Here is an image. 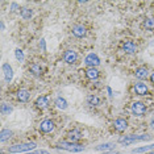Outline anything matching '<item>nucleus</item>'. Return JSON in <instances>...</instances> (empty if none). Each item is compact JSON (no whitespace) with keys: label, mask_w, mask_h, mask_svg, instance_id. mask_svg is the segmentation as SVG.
Here are the masks:
<instances>
[{"label":"nucleus","mask_w":154,"mask_h":154,"mask_svg":"<svg viewBox=\"0 0 154 154\" xmlns=\"http://www.w3.org/2000/svg\"><path fill=\"white\" fill-rule=\"evenodd\" d=\"M36 148V143L28 142V143H19V145H13L11 148H8L9 153H21V152H28Z\"/></svg>","instance_id":"f257e3e1"},{"label":"nucleus","mask_w":154,"mask_h":154,"mask_svg":"<svg viewBox=\"0 0 154 154\" xmlns=\"http://www.w3.org/2000/svg\"><path fill=\"white\" fill-rule=\"evenodd\" d=\"M152 138V136L149 134H142V136H134V134H131V136H125V137H121L119 141L122 142V143H131V142H136V141H149Z\"/></svg>","instance_id":"f03ea898"},{"label":"nucleus","mask_w":154,"mask_h":154,"mask_svg":"<svg viewBox=\"0 0 154 154\" xmlns=\"http://www.w3.org/2000/svg\"><path fill=\"white\" fill-rule=\"evenodd\" d=\"M58 148L59 149H63V150H67V152H82L83 149H85V146L83 145H76V143H67V142H62V143H59L58 145Z\"/></svg>","instance_id":"7ed1b4c3"},{"label":"nucleus","mask_w":154,"mask_h":154,"mask_svg":"<svg viewBox=\"0 0 154 154\" xmlns=\"http://www.w3.org/2000/svg\"><path fill=\"white\" fill-rule=\"evenodd\" d=\"M145 112H146V107L141 101H134V103L132 104V113L134 115V116H143Z\"/></svg>","instance_id":"20e7f679"},{"label":"nucleus","mask_w":154,"mask_h":154,"mask_svg":"<svg viewBox=\"0 0 154 154\" xmlns=\"http://www.w3.org/2000/svg\"><path fill=\"white\" fill-rule=\"evenodd\" d=\"M85 63H86L87 66H90V67H95V66H97V65L100 63V59L97 58V55H96V54L91 53V54H88V55L86 57Z\"/></svg>","instance_id":"39448f33"},{"label":"nucleus","mask_w":154,"mask_h":154,"mask_svg":"<svg viewBox=\"0 0 154 154\" xmlns=\"http://www.w3.org/2000/svg\"><path fill=\"white\" fill-rule=\"evenodd\" d=\"M122 50L128 54H133L137 51V45L133 42V41H127V42H124V45H122Z\"/></svg>","instance_id":"423d86ee"},{"label":"nucleus","mask_w":154,"mask_h":154,"mask_svg":"<svg viewBox=\"0 0 154 154\" xmlns=\"http://www.w3.org/2000/svg\"><path fill=\"white\" fill-rule=\"evenodd\" d=\"M76 58H78V55H76V53L74 50H66L65 54H63V59L65 62H67V63H75Z\"/></svg>","instance_id":"0eeeda50"},{"label":"nucleus","mask_w":154,"mask_h":154,"mask_svg":"<svg viewBox=\"0 0 154 154\" xmlns=\"http://www.w3.org/2000/svg\"><path fill=\"white\" fill-rule=\"evenodd\" d=\"M40 129H41V132H44V133L51 132L54 129V122L51 120H44L40 125Z\"/></svg>","instance_id":"6e6552de"},{"label":"nucleus","mask_w":154,"mask_h":154,"mask_svg":"<svg viewBox=\"0 0 154 154\" xmlns=\"http://www.w3.org/2000/svg\"><path fill=\"white\" fill-rule=\"evenodd\" d=\"M113 125L117 132H124L125 129L128 128V122H127V120H124V119H117V120H115Z\"/></svg>","instance_id":"1a4fd4ad"},{"label":"nucleus","mask_w":154,"mask_h":154,"mask_svg":"<svg viewBox=\"0 0 154 154\" xmlns=\"http://www.w3.org/2000/svg\"><path fill=\"white\" fill-rule=\"evenodd\" d=\"M72 33H74V36L76 37H83V36H86V28L83 26V25H74L72 26Z\"/></svg>","instance_id":"9d476101"},{"label":"nucleus","mask_w":154,"mask_h":154,"mask_svg":"<svg viewBox=\"0 0 154 154\" xmlns=\"http://www.w3.org/2000/svg\"><path fill=\"white\" fill-rule=\"evenodd\" d=\"M3 71H4V75H5V80H7V82H11V79L13 76L12 67L8 63H4V65H3Z\"/></svg>","instance_id":"9b49d317"},{"label":"nucleus","mask_w":154,"mask_h":154,"mask_svg":"<svg viewBox=\"0 0 154 154\" xmlns=\"http://www.w3.org/2000/svg\"><path fill=\"white\" fill-rule=\"evenodd\" d=\"M134 92L137 94V95H146L148 87H146V85H143V83H137V85L134 86Z\"/></svg>","instance_id":"f8f14e48"},{"label":"nucleus","mask_w":154,"mask_h":154,"mask_svg":"<svg viewBox=\"0 0 154 154\" xmlns=\"http://www.w3.org/2000/svg\"><path fill=\"white\" fill-rule=\"evenodd\" d=\"M69 138H70V141H72V142L79 141V140L82 138V132L78 131V129H74V131H71L69 133Z\"/></svg>","instance_id":"ddd939ff"},{"label":"nucleus","mask_w":154,"mask_h":154,"mask_svg":"<svg viewBox=\"0 0 154 154\" xmlns=\"http://www.w3.org/2000/svg\"><path fill=\"white\" fill-rule=\"evenodd\" d=\"M86 76L88 79H96L97 76H99V71H97V70L95 69V67H88L86 70Z\"/></svg>","instance_id":"4468645a"},{"label":"nucleus","mask_w":154,"mask_h":154,"mask_svg":"<svg viewBox=\"0 0 154 154\" xmlns=\"http://www.w3.org/2000/svg\"><path fill=\"white\" fill-rule=\"evenodd\" d=\"M29 96H30V94L28 90H20L19 92H17V99L20 101H28L29 100Z\"/></svg>","instance_id":"2eb2a0df"},{"label":"nucleus","mask_w":154,"mask_h":154,"mask_svg":"<svg viewBox=\"0 0 154 154\" xmlns=\"http://www.w3.org/2000/svg\"><path fill=\"white\" fill-rule=\"evenodd\" d=\"M48 104H49V100H48L46 96H40V97H38V99L36 100V106H37L38 108H41V109L46 108Z\"/></svg>","instance_id":"dca6fc26"},{"label":"nucleus","mask_w":154,"mask_h":154,"mask_svg":"<svg viewBox=\"0 0 154 154\" xmlns=\"http://www.w3.org/2000/svg\"><path fill=\"white\" fill-rule=\"evenodd\" d=\"M148 69H145V67H138L137 70H136V76L140 79H145L146 76H148Z\"/></svg>","instance_id":"f3484780"},{"label":"nucleus","mask_w":154,"mask_h":154,"mask_svg":"<svg viewBox=\"0 0 154 154\" xmlns=\"http://www.w3.org/2000/svg\"><path fill=\"white\" fill-rule=\"evenodd\" d=\"M29 71L32 72L33 75H41V74H42V67H41L40 65H37V63H33L29 67Z\"/></svg>","instance_id":"a211bd4d"},{"label":"nucleus","mask_w":154,"mask_h":154,"mask_svg":"<svg viewBox=\"0 0 154 154\" xmlns=\"http://www.w3.org/2000/svg\"><path fill=\"white\" fill-rule=\"evenodd\" d=\"M88 104H91V106H100L101 99L96 95H91V96H88Z\"/></svg>","instance_id":"6ab92c4d"},{"label":"nucleus","mask_w":154,"mask_h":154,"mask_svg":"<svg viewBox=\"0 0 154 154\" xmlns=\"http://www.w3.org/2000/svg\"><path fill=\"white\" fill-rule=\"evenodd\" d=\"M55 104H57V107L59 109H66V108H67V101H66L63 97H58V99L55 100Z\"/></svg>","instance_id":"aec40b11"},{"label":"nucleus","mask_w":154,"mask_h":154,"mask_svg":"<svg viewBox=\"0 0 154 154\" xmlns=\"http://www.w3.org/2000/svg\"><path fill=\"white\" fill-rule=\"evenodd\" d=\"M11 137H12V132L9 131V129H3V131H2V137H0L2 142H4L5 140H8Z\"/></svg>","instance_id":"412c9836"},{"label":"nucleus","mask_w":154,"mask_h":154,"mask_svg":"<svg viewBox=\"0 0 154 154\" xmlns=\"http://www.w3.org/2000/svg\"><path fill=\"white\" fill-rule=\"evenodd\" d=\"M30 16H32V9H29V8H23L21 9V17L23 19H30Z\"/></svg>","instance_id":"4be33fe9"},{"label":"nucleus","mask_w":154,"mask_h":154,"mask_svg":"<svg viewBox=\"0 0 154 154\" xmlns=\"http://www.w3.org/2000/svg\"><path fill=\"white\" fill-rule=\"evenodd\" d=\"M152 149H154V143H153V145H149V146H143V148L133 149L132 152L133 153H143V152H148V150H152Z\"/></svg>","instance_id":"5701e85b"},{"label":"nucleus","mask_w":154,"mask_h":154,"mask_svg":"<svg viewBox=\"0 0 154 154\" xmlns=\"http://www.w3.org/2000/svg\"><path fill=\"white\" fill-rule=\"evenodd\" d=\"M143 26L150 30L154 29V19H146L145 21H143Z\"/></svg>","instance_id":"b1692460"},{"label":"nucleus","mask_w":154,"mask_h":154,"mask_svg":"<svg viewBox=\"0 0 154 154\" xmlns=\"http://www.w3.org/2000/svg\"><path fill=\"white\" fill-rule=\"evenodd\" d=\"M112 148H113V143H112V142L101 143V145L96 146V149H97V150H109V149H112Z\"/></svg>","instance_id":"393cba45"},{"label":"nucleus","mask_w":154,"mask_h":154,"mask_svg":"<svg viewBox=\"0 0 154 154\" xmlns=\"http://www.w3.org/2000/svg\"><path fill=\"white\" fill-rule=\"evenodd\" d=\"M11 112H12V108H11V107H8L5 103L2 104V113H3V115H9Z\"/></svg>","instance_id":"a878e982"},{"label":"nucleus","mask_w":154,"mask_h":154,"mask_svg":"<svg viewBox=\"0 0 154 154\" xmlns=\"http://www.w3.org/2000/svg\"><path fill=\"white\" fill-rule=\"evenodd\" d=\"M15 54H16V58L19 59V61H23V59H24V54H23V51L20 50V49H17Z\"/></svg>","instance_id":"bb28decb"},{"label":"nucleus","mask_w":154,"mask_h":154,"mask_svg":"<svg viewBox=\"0 0 154 154\" xmlns=\"http://www.w3.org/2000/svg\"><path fill=\"white\" fill-rule=\"evenodd\" d=\"M40 46H41V49H42V50H45V40H41Z\"/></svg>","instance_id":"cd10ccee"},{"label":"nucleus","mask_w":154,"mask_h":154,"mask_svg":"<svg viewBox=\"0 0 154 154\" xmlns=\"http://www.w3.org/2000/svg\"><path fill=\"white\" fill-rule=\"evenodd\" d=\"M16 9H17V4L16 3H13L12 4V11H16Z\"/></svg>","instance_id":"c85d7f7f"},{"label":"nucleus","mask_w":154,"mask_h":154,"mask_svg":"<svg viewBox=\"0 0 154 154\" xmlns=\"http://www.w3.org/2000/svg\"><path fill=\"white\" fill-rule=\"evenodd\" d=\"M150 79H152V82L154 83V72H153V74H152V76H150Z\"/></svg>","instance_id":"c756f323"},{"label":"nucleus","mask_w":154,"mask_h":154,"mask_svg":"<svg viewBox=\"0 0 154 154\" xmlns=\"http://www.w3.org/2000/svg\"><path fill=\"white\" fill-rule=\"evenodd\" d=\"M149 154H154V152H152V153H149Z\"/></svg>","instance_id":"7c9ffc66"},{"label":"nucleus","mask_w":154,"mask_h":154,"mask_svg":"<svg viewBox=\"0 0 154 154\" xmlns=\"http://www.w3.org/2000/svg\"><path fill=\"white\" fill-rule=\"evenodd\" d=\"M32 154H37V153H32Z\"/></svg>","instance_id":"2f4dec72"}]
</instances>
